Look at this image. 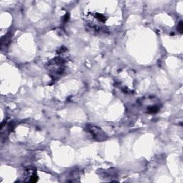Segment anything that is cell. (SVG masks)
<instances>
[{"mask_svg": "<svg viewBox=\"0 0 183 183\" xmlns=\"http://www.w3.org/2000/svg\"><path fill=\"white\" fill-rule=\"evenodd\" d=\"M89 131L91 132V134L94 136V137L97 138V139H103L104 133L98 127L90 126L89 128Z\"/></svg>", "mask_w": 183, "mask_h": 183, "instance_id": "cell-1", "label": "cell"}, {"mask_svg": "<svg viewBox=\"0 0 183 183\" xmlns=\"http://www.w3.org/2000/svg\"><path fill=\"white\" fill-rule=\"evenodd\" d=\"M177 30H178V31L180 32V33H182V30H183V26H182V21H180V23H179L178 26H177Z\"/></svg>", "mask_w": 183, "mask_h": 183, "instance_id": "cell-2", "label": "cell"}]
</instances>
